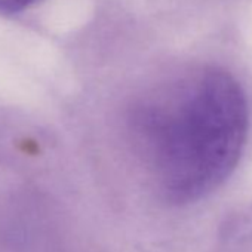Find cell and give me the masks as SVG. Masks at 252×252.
I'll return each instance as SVG.
<instances>
[{
    "instance_id": "obj_1",
    "label": "cell",
    "mask_w": 252,
    "mask_h": 252,
    "mask_svg": "<svg viewBox=\"0 0 252 252\" xmlns=\"http://www.w3.org/2000/svg\"><path fill=\"white\" fill-rule=\"evenodd\" d=\"M135 126L162 197L189 205L234 171L248 134V102L228 71L205 67L144 104Z\"/></svg>"
},
{
    "instance_id": "obj_2",
    "label": "cell",
    "mask_w": 252,
    "mask_h": 252,
    "mask_svg": "<svg viewBox=\"0 0 252 252\" xmlns=\"http://www.w3.org/2000/svg\"><path fill=\"white\" fill-rule=\"evenodd\" d=\"M34 2L36 0H0V14L12 15L21 12Z\"/></svg>"
}]
</instances>
